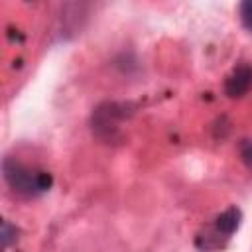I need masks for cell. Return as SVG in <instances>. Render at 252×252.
Wrapping results in <instances>:
<instances>
[{
	"label": "cell",
	"instance_id": "6da1fadb",
	"mask_svg": "<svg viewBox=\"0 0 252 252\" xmlns=\"http://www.w3.org/2000/svg\"><path fill=\"white\" fill-rule=\"evenodd\" d=\"M2 177L6 185L22 199H35L53 187V175L45 169L32 167L12 156L2 159Z\"/></svg>",
	"mask_w": 252,
	"mask_h": 252
},
{
	"label": "cell",
	"instance_id": "52a82bcc",
	"mask_svg": "<svg viewBox=\"0 0 252 252\" xmlns=\"http://www.w3.org/2000/svg\"><path fill=\"white\" fill-rule=\"evenodd\" d=\"M240 158L246 163V167L252 171V142L250 140H244L240 144Z\"/></svg>",
	"mask_w": 252,
	"mask_h": 252
},
{
	"label": "cell",
	"instance_id": "3957f363",
	"mask_svg": "<svg viewBox=\"0 0 252 252\" xmlns=\"http://www.w3.org/2000/svg\"><path fill=\"white\" fill-rule=\"evenodd\" d=\"M130 114H132V110H130V104H126V102H102V104H98L91 116L93 134L106 144L120 140V122L126 120Z\"/></svg>",
	"mask_w": 252,
	"mask_h": 252
},
{
	"label": "cell",
	"instance_id": "277c9868",
	"mask_svg": "<svg viewBox=\"0 0 252 252\" xmlns=\"http://www.w3.org/2000/svg\"><path fill=\"white\" fill-rule=\"evenodd\" d=\"M250 89H252V65L240 63L226 77V81H224V93L230 98H240V96L248 94Z\"/></svg>",
	"mask_w": 252,
	"mask_h": 252
},
{
	"label": "cell",
	"instance_id": "5b68a950",
	"mask_svg": "<svg viewBox=\"0 0 252 252\" xmlns=\"http://www.w3.org/2000/svg\"><path fill=\"white\" fill-rule=\"evenodd\" d=\"M18 234V228L12 224V222H8V220H4L2 222V246H4V250H8L14 242H16V236Z\"/></svg>",
	"mask_w": 252,
	"mask_h": 252
},
{
	"label": "cell",
	"instance_id": "7a4b0ae2",
	"mask_svg": "<svg viewBox=\"0 0 252 252\" xmlns=\"http://www.w3.org/2000/svg\"><path fill=\"white\" fill-rule=\"evenodd\" d=\"M240 222H242V211L236 205L224 209L220 215H217V219L207 228H203L197 234V238H195L197 248L203 252L222 250L226 246V242L232 238V234L240 228Z\"/></svg>",
	"mask_w": 252,
	"mask_h": 252
},
{
	"label": "cell",
	"instance_id": "8992f818",
	"mask_svg": "<svg viewBox=\"0 0 252 252\" xmlns=\"http://www.w3.org/2000/svg\"><path fill=\"white\" fill-rule=\"evenodd\" d=\"M238 16H240L242 26L248 32H252V0H246V2H242L238 6Z\"/></svg>",
	"mask_w": 252,
	"mask_h": 252
}]
</instances>
